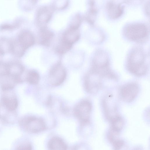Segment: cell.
Here are the masks:
<instances>
[{
	"mask_svg": "<svg viewBox=\"0 0 150 150\" xmlns=\"http://www.w3.org/2000/svg\"><path fill=\"white\" fill-rule=\"evenodd\" d=\"M148 56L142 47L135 46L129 51L126 61V67L129 73L138 77L145 75L149 69Z\"/></svg>",
	"mask_w": 150,
	"mask_h": 150,
	"instance_id": "cell-1",
	"label": "cell"
},
{
	"mask_svg": "<svg viewBox=\"0 0 150 150\" xmlns=\"http://www.w3.org/2000/svg\"><path fill=\"white\" fill-rule=\"evenodd\" d=\"M124 38L133 42L142 43L147 41L149 31L147 26L142 23H134L127 25L123 30Z\"/></svg>",
	"mask_w": 150,
	"mask_h": 150,
	"instance_id": "cell-2",
	"label": "cell"
},
{
	"mask_svg": "<svg viewBox=\"0 0 150 150\" xmlns=\"http://www.w3.org/2000/svg\"><path fill=\"white\" fill-rule=\"evenodd\" d=\"M106 78L101 73L91 69L85 76L84 86L88 92L91 94L97 93L102 85V79Z\"/></svg>",
	"mask_w": 150,
	"mask_h": 150,
	"instance_id": "cell-3",
	"label": "cell"
},
{
	"mask_svg": "<svg viewBox=\"0 0 150 150\" xmlns=\"http://www.w3.org/2000/svg\"><path fill=\"white\" fill-rule=\"evenodd\" d=\"M19 124L25 130L31 133H37L44 130L45 124L41 119L37 117L28 116L22 118Z\"/></svg>",
	"mask_w": 150,
	"mask_h": 150,
	"instance_id": "cell-4",
	"label": "cell"
},
{
	"mask_svg": "<svg viewBox=\"0 0 150 150\" xmlns=\"http://www.w3.org/2000/svg\"><path fill=\"white\" fill-rule=\"evenodd\" d=\"M92 108L91 103L87 100L79 102L74 109V114L75 116L83 125L88 123Z\"/></svg>",
	"mask_w": 150,
	"mask_h": 150,
	"instance_id": "cell-5",
	"label": "cell"
},
{
	"mask_svg": "<svg viewBox=\"0 0 150 150\" xmlns=\"http://www.w3.org/2000/svg\"><path fill=\"white\" fill-rule=\"evenodd\" d=\"M109 56L105 51L98 49L94 53L91 61V68L100 70L110 69Z\"/></svg>",
	"mask_w": 150,
	"mask_h": 150,
	"instance_id": "cell-6",
	"label": "cell"
},
{
	"mask_svg": "<svg viewBox=\"0 0 150 150\" xmlns=\"http://www.w3.org/2000/svg\"><path fill=\"white\" fill-rule=\"evenodd\" d=\"M67 76L66 69L61 63L58 62L51 68L49 74V81L54 86H58L65 81Z\"/></svg>",
	"mask_w": 150,
	"mask_h": 150,
	"instance_id": "cell-7",
	"label": "cell"
},
{
	"mask_svg": "<svg viewBox=\"0 0 150 150\" xmlns=\"http://www.w3.org/2000/svg\"><path fill=\"white\" fill-rule=\"evenodd\" d=\"M139 90L137 83L132 82L123 85L120 90V95L125 102L129 103L133 101L137 96Z\"/></svg>",
	"mask_w": 150,
	"mask_h": 150,
	"instance_id": "cell-8",
	"label": "cell"
},
{
	"mask_svg": "<svg viewBox=\"0 0 150 150\" xmlns=\"http://www.w3.org/2000/svg\"><path fill=\"white\" fill-rule=\"evenodd\" d=\"M10 89L3 90L4 93L1 98V105L7 110L14 111L18 106V101L14 93Z\"/></svg>",
	"mask_w": 150,
	"mask_h": 150,
	"instance_id": "cell-9",
	"label": "cell"
},
{
	"mask_svg": "<svg viewBox=\"0 0 150 150\" xmlns=\"http://www.w3.org/2000/svg\"><path fill=\"white\" fill-rule=\"evenodd\" d=\"M103 106L105 117L110 121L119 115L116 103L112 97L108 96L103 99Z\"/></svg>",
	"mask_w": 150,
	"mask_h": 150,
	"instance_id": "cell-10",
	"label": "cell"
},
{
	"mask_svg": "<svg viewBox=\"0 0 150 150\" xmlns=\"http://www.w3.org/2000/svg\"><path fill=\"white\" fill-rule=\"evenodd\" d=\"M17 41L21 46L26 50L33 45L35 42V39L30 32L24 30L19 34Z\"/></svg>",
	"mask_w": 150,
	"mask_h": 150,
	"instance_id": "cell-11",
	"label": "cell"
},
{
	"mask_svg": "<svg viewBox=\"0 0 150 150\" xmlns=\"http://www.w3.org/2000/svg\"><path fill=\"white\" fill-rule=\"evenodd\" d=\"M79 28L70 26L64 33L62 38L73 45L80 38V33Z\"/></svg>",
	"mask_w": 150,
	"mask_h": 150,
	"instance_id": "cell-12",
	"label": "cell"
},
{
	"mask_svg": "<svg viewBox=\"0 0 150 150\" xmlns=\"http://www.w3.org/2000/svg\"><path fill=\"white\" fill-rule=\"evenodd\" d=\"M52 10L49 7L45 6L38 9L37 14L38 21L40 24L47 23L51 18Z\"/></svg>",
	"mask_w": 150,
	"mask_h": 150,
	"instance_id": "cell-13",
	"label": "cell"
},
{
	"mask_svg": "<svg viewBox=\"0 0 150 150\" xmlns=\"http://www.w3.org/2000/svg\"><path fill=\"white\" fill-rule=\"evenodd\" d=\"M54 34V33L46 27H42L40 30L39 42L42 45L48 46L52 41Z\"/></svg>",
	"mask_w": 150,
	"mask_h": 150,
	"instance_id": "cell-14",
	"label": "cell"
},
{
	"mask_svg": "<svg viewBox=\"0 0 150 150\" xmlns=\"http://www.w3.org/2000/svg\"><path fill=\"white\" fill-rule=\"evenodd\" d=\"M107 7L108 14L112 18H117L122 13L123 9L122 7L120 4L110 2L108 4Z\"/></svg>",
	"mask_w": 150,
	"mask_h": 150,
	"instance_id": "cell-15",
	"label": "cell"
},
{
	"mask_svg": "<svg viewBox=\"0 0 150 150\" xmlns=\"http://www.w3.org/2000/svg\"><path fill=\"white\" fill-rule=\"evenodd\" d=\"M48 147L52 150H65L67 148V145L60 138L54 137L49 142Z\"/></svg>",
	"mask_w": 150,
	"mask_h": 150,
	"instance_id": "cell-16",
	"label": "cell"
},
{
	"mask_svg": "<svg viewBox=\"0 0 150 150\" xmlns=\"http://www.w3.org/2000/svg\"><path fill=\"white\" fill-rule=\"evenodd\" d=\"M72 45L62 38L56 47L55 51L58 54H63L69 51L72 48Z\"/></svg>",
	"mask_w": 150,
	"mask_h": 150,
	"instance_id": "cell-17",
	"label": "cell"
},
{
	"mask_svg": "<svg viewBox=\"0 0 150 150\" xmlns=\"http://www.w3.org/2000/svg\"><path fill=\"white\" fill-rule=\"evenodd\" d=\"M110 122L111 124L110 129L115 131L119 132L124 127V120L119 115L113 118Z\"/></svg>",
	"mask_w": 150,
	"mask_h": 150,
	"instance_id": "cell-18",
	"label": "cell"
},
{
	"mask_svg": "<svg viewBox=\"0 0 150 150\" xmlns=\"http://www.w3.org/2000/svg\"><path fill=\"white\" fill-rule=\"evenodd\" d=\"M26 79L29 83L35 85L38 83L40 79L38 73L34 70L29 71L27 74Z\"/></svg>",
	"mask_w": 150,
	"mask_h": 150,
	"instance_id": "cell-19",
	"label": "cell"
}]
</instances>
